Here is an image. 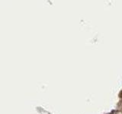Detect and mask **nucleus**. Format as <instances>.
Segmentation results:
<instances>
[{
  "instance_id": "1",
  "label": "nucleus",
  "mask_w": 122,
  "mask_h": 114,
  "mask_svg": "<svg viewBox=\"0 0 122 114\" xmlns=\"http://www.w3.org/2000/svg\"><path fill=\"white\" fill-rule=\"evenodd\" d=\"M115 114H122V112H121V111H116Z\"/></svg>"
}]
</instances>
